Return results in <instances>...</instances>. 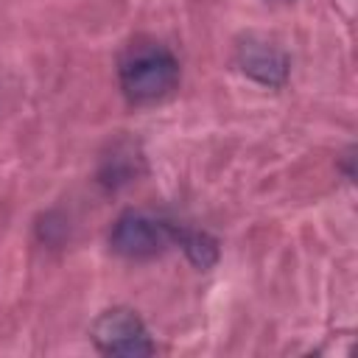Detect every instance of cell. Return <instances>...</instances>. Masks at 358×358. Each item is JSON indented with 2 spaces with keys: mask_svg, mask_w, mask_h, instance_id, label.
I'll list each match as a JSON object with an SVG mask.
<instances>
[{
  "mask_svg": "<svg viewBox=\"0 0 358 358\" xmlns=\"http://www.w3.org/2000/svg\"><path fill=\"white\" fill-rule=\"evenodd\" d=\"M117 78L123 95L143 106V103H157L179 81V62L176 56L159 45V42H137L129 45L126 53L120 56L117 64Z\"/></svg>",
  "mask_w": 358,
  "mask_h": 358,
  "instance_id": "obj_1",
  "label": "cell"
},
{
  "mask_svg": "<svg viewBox=\"0 0 358 358\" xmlns=\"http://www.w3.org/2000/svg\"><path fill=\"white\" fill-rule=\"evenodd\" d=\"M173 235H176L173 224H168L162 218H154L148 213H140V210H126L112 224L109 246L120 257L145 260V257H154V255L165 252L173 243Z\"/></svg>",
  "mask_w": 358,
  "mask_h": 358,
  "instance_id": "obj_2",
  "label": "cell"
},
{
  "mask_svg": "<svg viewBox=\"0 0 358 358\" xmlns=\"http://www.w3.org/2000/svg\"><path fill=\"white\" fill-rule=\"evenodd\" d=\"M173 243L187 255V260H190L196 268H210V266H215V260H218V243H215L207 232L176 227Z\"/></svg>",
  "mask_w": 358,
  "mask_h": 358,
  "instance_id": "obj_5",
  "label": "cell"
},
{
  "mask_svg": "<svg viewBox=\"0 0 358 358\" xmlns=\"http://www.w3.org/2000/svg\"><path fill=\"white\" fill-rule=\"evenodd\" d=\"M90 336L95 347L103 355H120V358H140L154 352V341L143 324V319L129 308H109L103 310L92 327Z\"/></svg>",
  "mask_w": 358,
  "mask_h": 358,
  "instance_id": "obj_3",
  "label": "cell"
},
{
  "mask_svg": "<svg viewBox=\"0 0 358 358\" xmlns=\"http://www.w3.org/2000/svg\"><path fill=\"white\" fill-rule=\"evenodd\" d=\"M238 62H241L243 73L252 76L263 87H282L288 78V59L271 42L246 39L238 50Z\"/></svg>",
  "mask_w": 358,
  "mask_h": 358,
  "instance_id": "obj_4",
  "label": "cell"
}]
</instances>
